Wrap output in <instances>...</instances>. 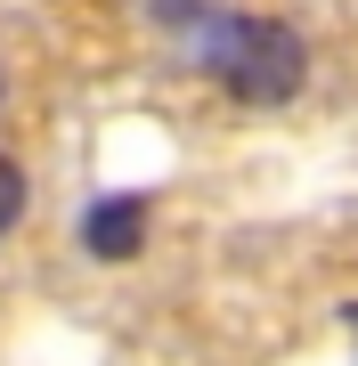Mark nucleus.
<instances>
[{"label":"nucleus","mask_w":358,"mask_h":366,"mask_svg":"<svg viewBox=\"0 0 358 366\" xmlns=\"http://www.w3.org/2000/svg\"><path fill=\"white\" fill-rule=\"evenodd\" d=\"M196 57H204V74H212L228 98H244V106H285L309 81L302 33L277 25V16H212L204 41H196Z\"/></svg>","instance_id":"f257e3e1"},{"label":"nucleus","mask_w":358,"mask_h":366,"mask_svg":"<svg viewBox=\"0 0 358 366\" xmlns=\"http://www.w3.org/2000/svg\"><path fill=\"white\" fill-rule=\"evenodd\" d=\"M81 244H90L98 261H131V252L146 244V196H106V204H90Z\"/></svg>","instance_id":"f03ea898"},{"label":"nucleus","mask_w":358,"mask_h":366,"mask_svg":"<svg viewBox=\"0 0 358 366\" xmlns=\"http://www.w3.org/2000/svg\"><path fill=\"white\" fill-rule=\"evenodd\" d=\"M146 16H155V25H179V33H204V25H212V0H146Z\"/></svg>","instance_id":"7ed1b4c3"},{"label":"nucleus","mask_w":358,"mask_h":366,"mask_svg":"<svg viewBox=\"0 0 358 366\" xmlns=\"http://www.w3.org/2000/svg\"><path fill=\"white\" fill-rule=\"evenodd\" d=\"M16 212H25V171H16L9 155H0V236L16 228Z\"/></svg>","instance_id":"20e7f679"},{"label":"nucleus","mask_w":358,"mask_h":366,"mask_svg":"<svg viewBox=\"0 0 358 366\" xmlns=\"http://www.w3.org/2000/svg\"><path fill=\"white\" fill-rule=\"evenodd\" d=\"M342 326H350V334H358V301H350V310H342Z\"/></svg>","instance_id":"39448f33"},{"label":"nucleus","mask_w":358,"mask_h":366,"mask_svg":"<svg viewBox=\"0 0 358 366\" xmlns=\"http://www.w3.org/2000/svg\"><path fill=\"white\" fill-rule=\"evenodd\" d=\"M0 98H9V74H0Z\"/></svg>","instance_id":"423d86ee"}]
</instances>
